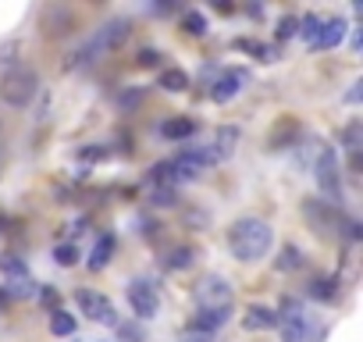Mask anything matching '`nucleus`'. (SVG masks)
I'll use <instances>...</instances> for the list:
<instances>
[{
	"instance_id": "obj_1",
	"label": "nucleus",
	"mask_w": 363,
	"mask_h": 342,
	"mask_svg": "<svg viewBox=\"0 0 363 342\" xmlns=\"http://www.w3.org/2000/svg\"><path fill=\"white\" fill-rule=\"evenodd\" d=\"M193 299H196V317H193V328L200 331H218L221 324L232 321L235 314V289L225 275H203L193 289Z\"/></svg>"
},
{
	"instance_id": "obj_2",
	"label": "nucleus",
	"mask_w": 363,
	"mask_h": 342,
	"mask_svg": "<svg viewBox=\"0 0 363 342\" xmlns=\"http://www.w3.org/2000/svg\"><path fill=\"white\" fill-rule=\"evenodd\" d=\"M274 246V232L264 218H239L232 228H228V250L235 260L242 264H257L271 253Z\"/></svg>"
},
{
	"instance_id": "obj_3",
	"label": "nucleus",
	"mask_w": 363,
	"mask_h": 342,
	"mask_svg": "<svg viewBox=\"0 0 363 342\" xmlns=\"http://www.w3.org/2000/svg\"><path fill=\"white\" fill-rule=\"evenodd\" d=\"M303 214H306V221L313 225V232H317L320 239H338L342 228H349V239H359V225H356L352 218H345L335 204L320 200V197H310V200L303 204Z\"/></svg>"
},
{
	"instance_id": "obj_4",
	"label": "nucleus",
	"mask_w": 363,
	"mask_h": 342,
	"mask_svg": "<svg viewBox=\"0 0 363 342\" xmlns=\"http://www.w3.org/2000/svg\"><path fill=\"white\" fill-rule=\"evenodd\" d=\"M36 93H40V75L26 65H15L0 75V100L11 107H29Z\"/></svg>"
},
{
	"instance_id": "obj_5",
	"label": "nucleus",
	"mask_w": 363,
	"mask_h": 342,
	"mask_svg": "<svg viewBox=\"0 0 363 342\" xmlns=\"http://www.w3.org/2000/svg\"><path fill=\"white\" fill-rule=\"evenodd\" d=\"M313 175H317V186H320V193L328 197V204L338 207V200H342V160H338V150H335V146H324V150L317 153Z\"/></svg>"
},
{
	"instance_id": "obj_6",
	"label": "nucleus",
	"mask_w": 363,
	"mask_h": 342,
	"mask_svg": "<svg viewBox=\"0 0 363 342\" xmlns=\"http://www.w3.org/2000/svg\"><path fill=\"white\" fill-rule=\"evenodd\" d=\"M75 303H79V310H82L93 324H107V328H118V324H121L114 303H111L104 292H96V289H79V292H75Z\"/></svg>"
},
{
	"instance_id": "obj_7",
	"label": "nucleus",
	"mask_w": 363,
	"mask_h": 342,
	"mask_svg": "<svg viewBox=\"0 0 363 342\" xmlns=\"http://www.w3.org/2000/svg\"><path fill=\"white\" fill-rule=\"evenodd\" d=\"M125 296H128V307H132V314H135L139 321L157 317V310H160V292H157L153 282H146V278H132L128 289H125Z\"/></svg>"
},
{
	"instance_id": "obj_8",
	"label": "nucleus",
	"mask_w": 363,
	"mask_h": 342,
	"mask_svg": "<svg viewBox=\"0 0 363 342\" xmlns=\"http://www.w3.org/2000/svg\"><path fill=\"white\" fill-rule=\"evenodd\" d=\"M246 86H250V72H246V68H221V72L211 79V100H214V104H228V100H235Z\"/></svg>"
},
{
	"instance_id": "obj_9",
	"label": "nucleus",
	"mask_w": 363,
	"mask_h": 342,
	"mask_svg": "<svg viewBox=\"0 0 363 342\" xmlns=\"http://www.w3.org/2000/svg\"><path fill=\"white\" fill-rule=\"evenodd\" d=\"M75 29V11L72 8H61V4H50L40 11V33L50 36V40H61Z\"/></svg>"
},
{
	"instance_id": "obj_10",
	"label": "nucleus",
	"mask_w": 363,
	"mask_h": 342,
	"mask_svg": "<svg viewBox=\"0 0 363 342\" xmlns=\"http://www.w3.org/2000/svg\"><path fill=\"white\" fill-rule=\"evenodd\" d=\"M167 164H171V175H174L178 182H189V179L200 175L207 164H214V157H211V150H186V153H178V157L167 160Z\"/></svg>"
},
{
	"instance_id": "obj_11",
	"label": "nucleus",
	"mask_w": 363,
	"mask_h": 342,
	"mask_svg": "<svg viewBox=\"0 0 363 342\" xmlns=\"http://www.w3.org/2000/svg\"><path fill=\"white\" fill-rule=\"evenodd\" d=\"M128 33H132V22H128V18H111V22H107L89 43L100 50V57H107L111 50H118V47L128 40Z\"/></svg>"
},
{
	"instance_id": "obj_12",
	"label": "nucleus",
	"mask_w": 363,
	"mask_h": 342,
	"mask_svg": "<svg viewBox=\"0 0 363 342\" xmlns=\"http://www.w3.org/2000/svg\"><path fill=\"white\" fill-rule=\"evenodd\" d=\"M349 29H352V26H349V18H342V15H335V18H320V33H317L313 50H335V47L345 40Z\"/></svg>"
},
{
	"instance_id": "obj_13",
	"label": "nucleus",
	"mask_w": 363,
	"mask_h": 342,
	"mask_svg": "<svg viewBox=\"0 0 363 342\" xmlns=\"http://www.w3.org/2000/svg\"><path fill=\"white\" fill-rule=\"evenodd\" d=\"M299 139H303V125H299V118H292V114L278 118V125L271 128V150H285V146H292V143H299Z\"/></svg>"
},
{
	"instance_id": "obj_14",
	"label": "nucleus",
	"mask_w": 363,
	"mask_h": 342,
	"mask_svg": "<svg viewBox=\"0 0 363 342\" xmlns=\"http://www.w3.org/2000/svg\"><path fill=\"white\" fill-rule=\"evenodd\" d=\"M114 246H118V239H114V232H104L96 243H93V250H89V260H86V267L89 271H104L111 260H114Z\"/></svg>"
},
{
	"instance_id": "obj_15",
	"label": "nucleus",
	"mask_w": 363,
	"mask_h": 342,
	"mask_svg": "<svg viewBox=\"0 0 363 342\" xmlns=\"http://www.w3.org/2000/svg\"><path fill=\"white\" fill-rule=\"evenodd\" d=\"M196 128H200V121H196V118H167V121L160 125L164 139H171V143L193 139V136H196Z\"/></svg>"
},
{
	"instance_id": "obj_16",
	"label": "nucleus",
	"mask_w": 363,
	"mask_h": 342,
	"mask_svg": "<svg viewBox=\"0 0 363 342\" xmlns=\"http://www.w3.org/2000/svg\"><path fill=\"white\" fill-rule=\"evenodd\" d=\"M239 128L235 125H225V128H218V136H214V146H211V157L214 160H228L232 153H235V143H239Z\"/></svg>"
},
{
	"instance_id": "obj_17",
	"label": "nucleus",
	"mask_w": 363,
	"mask_h": 342,
	"mask_svg": "<svg viewBox=\"0 0 363 342\" xmlns=\"http://www.w3.org/2000/svg\"><path fill=\"white\" fill-rule=\"evenodd\" d=\"M274 267H278L281 275H296V271L306 267V257H303V250H299L296 243H285V246L278 250V257H274Z\"/></svg>"
},
{
	"instance_id": "obj_18",
	"label": "nucleus",
	"mask_w": 363,
	"mask_h": 342,
	"mask_svg": "<svg viewBox=\"0 0 363 342\" xmlns=\"http://www.w3.org/2000/svg\"><path fill=\"white\" fill-rule=\"evenodd\" d=\"M278 324V314L271 310V307H250L246 314H242V328L246 331H267V328H274Z\"/></svg>"
},
{
	"instance_id": "obj_19",
	"label": "nucleus",
	"mask_w": 363,
	"mask_h": 342,
	"mask_svg": "<svg viewBox=\"0 0 363 342\" xmlns=\"http://www.w3.org/2000/svg\"><path fill=\"white\" fill-rule=\"evenodd\" d=\"M189 86H193V79L182 68H164L160 72V89H167V93H186Z\"/></svg>"
},
{
	"instance_id": "obj_20",
	"label": "nucleus",
	"mask_w": 363,
	"mask_h": 342,
	"mask_svg": "<svg viewBox=\"0 0 363 342\" xmlns=\"http://www.w3.org/2000/svg\"><path fill=\"white\" fill-rule=\"evenodd\" d=\"M75 328H79V317H75V314H68V310H61V307L50 314V331H54V335L72 338V335H75Z\"/></svg>"
},
{
	"instance_id": "obj_21",
	"label": "nucleus",
	"mask_w": 363,
	"mask_h": 342,
	"mask_svg": "<svg viewBox=\"0 0 363 342\" xmlns=\"http://www.w3.org/2000/svg\"><path fill=\"white\" fill-rule=\"evenodd\" d=\"M306 292H310L313 299H320V303H331V299L338 296V282H335V278H313V282L306 285Z\"/></svg>"
},
{
	"instance_id": "obj_22",
	"label": "nucleus",
	"mask_w": 363,
	"mask_h": 342,
	"mask_svg": "<svg viewBox=\"0 0 363 342\" xmlns=\"http://www.w3.org/2000/svg\"><path fill=\"white\" fill-rule=\"evenodd\" d=\"M182 33L186 36H207V18H203V11H186L182 15Z\"/></svg>"
},
{
	"instance_id": "obj_23",
	"label": "nucleus",
	"mask_w": 363,
	"mask_h": 342,
	"mask_svg": "<svg viewBox=\"0 0 363 342\" xmlns=\"http://www.w3.org/2000/svg\"><path fill=\"white\" fill-rule=\"evenodd\" d=\"M36 289H40V285L26 275V278H8V289H4V292H8V299H18V296L29 299V296H36Z\"/></svg>"
},
{
	"instance_id": "obj_24",
	"label": "nucleus",
	"mask_w": 363,
	"mask_h": 342,
	"mask_svg": "<svg viewBox=\"0 0 363 342\" xmlns=\"http://www.w3.org/2000/svg\"><path fill=\"white\" fill-rule=\"evenodd\" d=\"M193 260H196V253L189 246H178V250H171V257H164V267L167 271H182V267H189Z\"/></svg>"
},
{
	"instance_id": "obj_25",
	"label": "nucleus",
	"mask_w": 363,
	"mask_h": 342,
	"mask_svg": "<svg viewBox=\"0 0 363 342\" xmlns=\"http://www.w3.org/2000/svg\"><path fill=\"white\" fill-rule=\"evenodd\" d=\"M317 33H320V15H306V18H299V33L296 36H303V43L313 50V43H317Z\"/></svg>"
},
{
	"instance_id": "obj_26",
	"label": "nucleus",
	"mask_w": 363,
	"mask_h": 342,
	"mask_svg": "<svg viewBox=\"0 0 363 342\" xmlns=\"http://www.w3.org/2000/svg\"><path fill=\"white\" fill-rule=\"evenodd\" d=\"M359 143H363V125H359V118H352V121L342 128V146L352 150V153H359Z\"/></svg>"
},
{
	"instance_id": "obj_27",
	"label": "nucleus",
	"mask_w": 363,
	"mask_h": 342,
	"mask_svg": "<svg viewBox=\"0 0 363 342\" xmlns=\"http://www.w3.org/2000/svg\"><path fill=\"white\" fill-rule=\"evenodd\" d=\"M0 271H4L8 278H26V275H29V267H26V260H22L18 253H4V260H0Z\"/></svg>"
},
{
	"instance_id": "obj_28",
	"label": "nucleus",
	"mask_w": 363,
	"mask_h": 342,
	"mask_svg": "<svg viewBox=\"0 0 363 342\" xmlns=\"http://www.w3.org/2000/svg\"><path fill=\"white\" fill-rule=\"evenodd\" d=\"M54 260H57L61 267H75V264H79V246H75V243H57V246H54Z\"/></svg>"
},
{
	"instance_id": "obj_29",
	"label": "nucleus",
	"mask_w": 363,
	"mask_h": 342,
	"mask_svg": "<svg viewBox=\"0 0 363 342\" xmlns=\"http://www.w3.org/2000/svg\"><path fill=\"white\" fill-rule=\"evenodd\" d=\"M296 33H299V18H296V15H281V18H278V29H274V40L285 43V40H292Z\"/></svg>"
},
{
	"instance_id": "obj_30",
	"label": "nucleus",
	"mask_w": 363,
	"mask_h": 342,
	"mask_svg": "<svg viewBox=\"0 0 363 342\" xmlns=\"http://www.w3.org/2000/svg\"><path fill=\"white\" fill-rule=\"evenodd\" d=\"M239 50H246V54H257L260 61H274L278 54H274V47H264V43H257V40H239L235 43Z\"/></svg>"
},
{
	"instance_id": "obj_31",
	"label": "nucleus",
	"mask_w": 363,
	"mask_h": 342,
	"mask_svg": "<svg viewBox=\"0 0 363 342\" xmlns=\"http://www.w3.org/2000/svg\"><path fill=\"white\" fill-rule=\"evenodd\" d=\"M118 338H121V342H146V328H143L139 321L118 324Z\"/></svg>"
},
{
	"instance_id": "obj_32",
	"label": "nucleus",
	"mask_w": 363,
	"mask_h": 342,
	"mask_svg": "<svg viewBox=\"0 0 363 342\" xmlns=\"http://www.w3.org/2000/svg\"><path fill=\"white\" fill-rule=\"evenodd\" d=\"M160 65V54L153 50V47H143L139 54H135V68H157Z\"/></svg>"
},
{
	"instance_id": "obj_33",
	"label": "nucleus",
	"mask_w": 363,
	"mask_h": 342,
	"mask_svg": "<svg viewBox=\"0 0 363 342\" xmlns=\"http://www.w3.org/2000/svg\"><path fill=\"white\" fill-rule=\"evenodd\" d=\"M174 189L171 186H157V193H153V207H174Z\"/></svg>"
},
{
	"instance_id": "obj_34",
	"label": "nucleus",
	"mask_w": 363,
	"mask_h": 342,
	"mask_svg": "<svg viewBox=\"0 0 363 342\" xmlns=\"http://www.w3.org/2000/svg\"><path fill=\"white\" fill-rule=\"evenodd\" d=\"M36 292H40V303H43L47 310H57V303H61V292H57V289H50V285H40Z\"/></svg>"
},
{
	"instance_id": "obj_35",
	"label": "nucleus",
	"mask_w": 363,
	"mask_h": 342,
	"mask_svg": "<svg viewBox=\"0 0 363 342\" xmlns=\"http://www.w3.org/2000/svg\"><path fill=\"white\" fill-rule=\"evenodd\" d=\"M178 342H214V335H211V331H200V328H193V324H189L186 331L178 335Z\"/></svg>"
},
{
	"instance_id": "obj_36",
	"label": "nucleus",
	"mask_w": 363,
	"mask_h": 342,
	"mask_svg": "<svg viewBox=\"0 0 363 342\" xmlns=\"http://www.w3.org/2000/svg\"><path fill=\"white\" fill-rule=\"evenodd\" d=\"M107 153H111V146H107V143H100V146H86L79 157H82V160H100V157H107Z\"/></svg>"
},
{
	"instance_id": "obj_37",
	"label": "nucleus",
	"mask_w": 363,
	"mask_h": 342,
	"mask_svg": "<svg viewBox=\"0 0 363 342\" xmlns=\"http://www.w3.org/2000/svg\"><path fill=\"white\" fill-rule=\"evenodd\" d=\"M22 47L11 40V43H4V47H0V65H8V61H15V54H18Z\"/></svg>"
},
{
	"instance_id": "obj_38",
	"label": "nucleus",
	"mask_w": 363,
	"mask_h": 342,
	"mask_svg": "<svg viewBox=\"0 0 363 342\" xmlns=\"http://www.w3.org/2000/svg\"><path fill=\"white\" fill-rule=\"evenodd\" d=\"M359 96H363V82H352V89L345 93V104H359Z\"/></svg>"
},
{
	"instance_id": "obj_39",
	"label": "nucleus",
	"mask_w": 363,
	"mask_h": 342,
	"mask_svg": "<svg viewBox=\"0 0 363 342\" xmlns=\"http://www.w3.org/2000/svg\"><path fill=\"white\" fill-rule=\"evenodd\" d=\"M143 100V93L135 89V93H125V100H121V107H132V104H139Z\"/></svg>"
},
{
	"instance_id": "obj_40",
	"label": "nucleus",
	"mask_w": 363,
	"mask_h": 342,
	"mask_svg": "<svg viewBox=\"0 0 363 342\" xmlns=\"http://www.w3.org/2000/svg\"><path fill=\"white\" fill-rule=\"evenodd\" d=\"M214 11H218V15H232L235 8H232V4H221V0H218V4H214Z\"/></svg>"
},
{
	"instance_id": "obj_41",
	"label": "nucleus",
	"mask_w": 363,
	"mask_h": 342,
	"mask_svg": "<svg viewBox=\"0 0 363 342\" xmlns=\"http://www.w3.org/2000/svg\"><path fill=\"white\" fill-rule=\"evenodd\" d=\"M4 225H8V214H4V211H0V232H4Z\"/></svg>"
},
{
	"instance_id": "obj_42",
	"label": "nucleus",
	"mask_w": 363,
	"mask_h": 342,
	"mask_svg": "<svg viewBox=\"0 0 363 342\" xmlns=\"http://www.w3.org/2000/svg\"><path fill=\"white\" fill-rule=\"evenodd\" d=\"M72 342H79V338H72Z\"/></svg>"
}]
</instances>
